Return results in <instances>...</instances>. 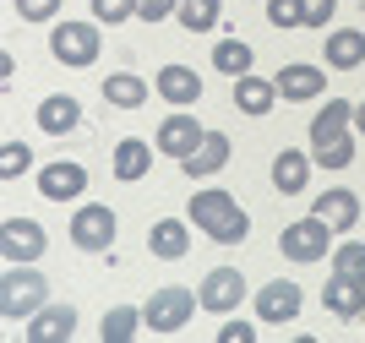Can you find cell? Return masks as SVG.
I'll return each mask as SVG.
<instances>
[{
  "mask_svg": "<svg viewBox=\"0 0 365 343\" xmlns=\"http://www.w3.org/2000/svg\"><path fill=\"white\" fill-rule=\"evenodd\" d=\"M191 224H202V235L218 240V245H240L251 235V218L229 191H197L191 196Z\"/></svg>",
  "mask_w": 365,
  "mask_h": 343,
  "instance_id": "6da1fadb",
  "label": "cell"
},
{
  "mask_svg": "<svg viewBox=\"0 0 365 343\" xmlns=\"http://www.w3.org/2000/svg\"><path fill=\"white\" fill-rule=\"evenodd\" d=\"M44 295H49V284L33 262H6V272H0V316H11V322L38 316L44 311Z\"/></svg>",
  "mask_w": 365,
  "mask_h": 343,
  "instance_id": "7a4b0ae2",
  "label": "cell"
},
{
  "mask_svg": "<svg viewBox=\"0 0 365 343\" xmlns=\"http://www.w3.org/2000/svg\"><path fill=\"white\" fill-rule=\"evenodd\" d=\"M197 300L191 289H158V295L142 305V322H148L153 332H180L185 322H191V311H197Z\"/></svg>",
  "mask_w": 365,
  "mask_h": 343,
  "instance_id": "3957f363",
  "label": "cell"
},
{
  "mask_svg": "<svg viewBox=\"0 0 365 343\" xmlns=\"http://www.w3.org/2000/svg\"><path fill=\"white\" fill-rule=\"evenodd\" d=\"M327 235H333V224H322L317 213H311V218H300V224H284L278 245H284L289 262H322V256H327Z\"/></svg>",
  "mask_w": 365,
  "mask_h": 343,
  "instance_id": "277c9868",
  "label": "cell"
},
{
  "mask_svg": "<svg viewBox=\"0 0 365 343\" xmlns=\"http://www.w3.org/2000/svg\"><path fill=\"white\" fill-rule=\"evenodd\" d=\"M49 49H55L61 66H93V60H98V28H88V22H61L55 39H49Z\"/></svg>",
  "mask_w": 365,
  "mask_h": 343,
  "instance_id": "5b68a950",
  "label": "cell"
},
{
  "mask_svg": "<svg viewBox=\"0 0 365 343\" xmlns=\"http://www.w3.org/2000/svg\"><path fill=\"white\" fill-rule=\"evenodd\" d=\"M44 245L49 240L33 218H6V224H0V256H6V262H38Z\"/></svg>",
  "mask_w": 365,
  "mask_h": 343,
  "instance_id": "8992f818",
  "label": "cell"
},
{
  "mask_svg": "<svg viewBox=\"0 0 365 343\" xmlns=\"http://www.w3.org/2000/svg\"><path fill=\"white\" fill-rule=\"evenodd\" d=\"M202 311H240V295H245V278H240V267H213L207 278H202Z\"/></svg>",
  "mask_w": 365,
  "mask_h": 343,
  "instance_id": "52a82bcc",
  "label": "cell"
},
{
  "mask_svg": "<svg viewBox=\"0 0 365 343\" xmlns=\"http://www.w3.org/2000/svg\"><path fill=\"white\" fill-rule=\"evenodd\" d=\"M71 240H76V251H109L115 245V213L109 208H82L76 213V224H71Z\"/></svg>",
  "mask_w": 365,
  "mask_h": 343,
  "instance_id": "ba28073f",
  "label": "cell"
},
{
  "mask_svg": "<svg viewBox=\"0 0 365 343\" xmlns=\"http://www.w3.org/2000/svg\"><path fill=\"white\" fill-rule=\"evenodd\" d=\"M300 284H284V278H273V284H262L257 295V316L262 322H273V327H284V322H294L300 316Z\"/></svg>",
  "mask_w": 365,
  "mask_h": 343,
  "instance_id": "9c48e42d",
  "label": "cell"
},
{
  "mask_svg": "<svg viewBox=\"0 0 365 343\" xmlns=\"http://www.w3.org/2000/svg\"><path fill=\"white\" fill-rule=\"evenodd\" d=\"M202 136L207 131L197 126V115H169L153 142H158V153H169V158H191V153L202 148Z\"/></svg>",
  "mask_w": 365,
  "mask_h": 343,
  "instance_id": "30bf717a",
  "label": "cell"
},
{
  "mask_svg": "<svg viewBox=\"0 0 365 343\" xmlns=\"http://www.w3.org/2000/svg\"><path fill=\"white\" fill-rule=\"evenodd\" d=\"M322 300H327V311H333V316L354 322V316H365V278H344V272H333L327 289H322Z\"/></svg>",
  "mask_w": 365,
  "mask_h": 343,
  "instance_id": "8fae6325",
  "label": "cell"
},
{
  "mask_svg": "<svg viewBox=\"0 0 365 343\" xmlns=\"http://www.w3.org/2000/svg\"><path fill=\"white\" fill-rule=\"evenodd\" d=\"M38 191H44L49 202H71V196L88 191V169L82 164H49L44 175H38Z\"/></svg>",
  "mask_w": 365,
  "mask_h": 343,
  "instance_id": "7c38bea8",
  "label": "cell"
},
{
  "mask_svg": "<svg viewBox=\"0 0 365 343\" xmlns=\"http://www.w3.org/2000/svg\"><path fill=\"white\" fill-rule=\"evenodd\" d=\"M180 164H185V180L218 175V169L229 164V136H224V131H207V136H202V148L191 153V158H180Z\"/></svg>",
  "mask_w": 365,
  "mask_h": 343,
  "instance_id": "4fadbf2b",
  "label": "cell"
},
{
  "mask_svg": "<svg viewBox=\"0 0 365 343\" xmlns=\"http://www.w3.org/2000/svg\"><path fill=\"white\" fill-rule=\"evenodd\" d=\"M317 218H322V224H333V235H338V229H354V224H360V196L344 191V185H338V191H322L317 196Z\"/></svg>",
  "mask_w": 365,
  "mask_h": 343,
  "instance_id": "5bb4252c",
  "label": "cell"
},
{
  "mask_svg": "<svg viewBox=\"0 0 365 343\" xmlns=\"http://www.w3.org/2000/svg\"><path fill=\"white\" fill-rule=\"evenodd\" d=\"M148 251L164 256V262H180V256L191 251V229H185L180 218H158V224L148 229Z\"/></svg>",
  "mask_w": 365,
  "mask_h": 343,
  "instance_id": "9a60e30c",
  "label": "cell"
},
{
  "mask_svg": "<svg viewBox=\"0 0 365 343\" xmlns=\"http://www.w3.org/2000/svg\"><path fill=\"white\" fill-rule=\"evenodd\" d=\"M153 88H158V98H169V104H197L202 98V76L191 71V66H164Z\"/></svg>",
  "mask_w": 365,
  "mask_h": 343,
  "instance_id": "2e32d148",
  "label": "cell"
},
{
  "mask_svg": "<svg viewBox=\"0 0 365 343\" xmlns=\"http://www.w3.org/2000/svg\"><path fill=\"white\" fill-rule=\"evenodd\" d=\"M76 120H82V104H76L71 93H55V98H44V104H38V131H49V136L76 131Z\"/></svg>",
  "mask_w": 365,
  "mask_h": 343,
  "instance_id": "e0dca14e",
  "label": "cell"
},
{
  "mask_svg": "<svg viewBox=\"0 0 365 343\" xmlns=\"http://www.w3.org/2000/svg\"><path fill=\"white\" fill-rule=\"evenodd\" d=\"M71 332H76V311L71 305H44V311L28 322L33 343H55V338H71Z\"/></svg>",
  "mask_w": 365,
  "mask_h": 343,
  "instance_id": "ac0fdd59",
  "label": "cell"
},
{
  "mask_svg": "<svg viewBox=\"0 0 365 343\" xmlns=\"http://www.w3.org/2000/svg\"><path fill=\"white\" fill-rule=\"evenodd\" d=\"M349 98H327V109H322L317 120H311V148H322V142H338V136H349Z\"/></svg>",
  "mask_w": 365,
  "mask_h": 343,
  "instance_id": "d6986e66",
  "label": "cell"
},
{
  "mask_svg": "<svg viewBox=\"0 0 365 343\" xmlns=\"http://www.w3.org/2000/svg\"><path fill=\"white\" fill-rule=\"evenodd\" d=\"M273 88L284 93V98H317V93L327 88V82H322V71H317V66H278Z\"/></svg>",
  "mask_w": 365,
  "mask_h": 343,
  "instance_id": "ffe728a7",
  "label": "cell"
},
{
  "mask_svg": "<svg viewBox=\"0 0 365 343\" xmlns=\"http://www.w3.org/2000/svg\"><path fill=\"white\" fill-rule=\"evenodd\" d=\"M148 169H153V148L142 136H125L115 148V180H148Z\"/></svg>",
  "mask_w": 365,
  "mask_h": 343,
  "instance_id": "44dd1931",
  "label": "cell"
},
{
  "mask_svg": "<svg viewBox=\"0 0 365 343\" xmlns=\"http://www.w3.org/2000/svg\"><path fill=\"white\" fill-rule=\"evenodd\" d=\"M278 98L273 82H262V76H235V109L240 115H267Z\"/></svg>",
  "mask_w": 365,
  "mask_h": 343,
  "instance_id": "7402d4cb",
  "label": "cell"
},
{
  "mask_svg": "<svg viewBox=\"0 0 365 343\" xmlns=\"http://www.w3.org/2000/svg\"><path fill=\"white\" fill-rule=\"evenodd\" d=\"M305 175H311V158H305V153H289V148H284V153L273 158V185H278L284 196L305 191Z\"/></svg>",
  "mask_w": 365,
  "mask_h": 343,
  "instance_id": "603a6c76",
  "label": "cell"
},
{
  "mask_svg": "<svg viewBox=\"0 0 365 343\" xmlns=\"http://www.w3.org/2000/svg\"><path fill=\"white\" fill-rule=\"evenodd\" d=\"M360 60H365V33L338 28L333 39H327V66H338V71H354Z\"/></svg>",
  "mask_w": 365,
  "mask_h": 343,
  "instance_id": "cb8c5ba5",
  "label": "cell"
},
{
  "mask_svg": "<svg viewBox=\"0 0 365 343\" xmlns=\"http://www.w3.org/2000/svg\"><path fill=\"white\" fill-rule=\"evenodd\" d=\"M104 98L115 109H137L142 98H148V82H142V76H131V71H120V76H109L104 82Z\"/></svg>",
  "mask_w": 365,
  "mask_h": 343,
  "instance_id": "d4e9b609",
  "label": "cell"
},
{
  "mask_svg": "<svg viewBox=\"0 0 365 343\" xmlns=\"http://www.w3.org/2000/svg\"><path fill=\"white\" fill-rule=\"evenodd\" d=\"M213 66L224 76H251V44H240V39H224V44L213 49Z\"/></svg>",
  "mask_w": 365,
  "mask_h": 343,
  "instance_id": "484cf974",
  "label": "cell"
},
{
  "mask_svg": "<svg viewBox=\"0 0 365 343\" xmlns=\"http://www.w3.org/2000/svg\"><path fill=\"white\" fill-rule=\"evenodd\" d=\"M175 16H180L191 33H213V28H218V0H180V6H175Z\"/></svg>",
  "mask_w": 365,
  "mask_h": 343,
  "instance_id": "4316f807",
  "label": "cell"
},
{
  "mask_svg": "<svg viewBox=\"0 0 365 343\" xmlns=\"http://www.w3.org/2000/svg\"><path fill=\"white\" fill-rule=\"evenodd\" d=\"M137 327H142V311H131V305H115V311H104V343L137 338Z\"/></svg>",
  "mask_w": 365,
  "mask_h": 343,
  "instance_id": "83f0119b",
  "label": "cell"
},
{
  "mask_svg": "<svg viewBox=\"0 0 365 343\" xmlns=\"http://www.w3.org/2000/svg\"><path fill=\"white\" fill-rule=\"evenodd\" d=\"M311 164H322V169H349L354 164V142H349V136L322 142V148H311Z\"/></svg>",
  "mask_w": 365,
  "mask_h": 343,
  "instance_id": "f1b7e54d",
  "label": "cell"
},
{
  "mask_svg": "<svg viewBox=\"0 0 365 343\" xmlns=\"http://www.w3.org/2000/svg\"><path fill=\"white\" fill-rule=\"evenodd\" d=\"M333 272H344V278H365V245L360 240H344L333 251Z\"/></svg>",
  "mask_w": 365,
  "mask_h": 343,
  "instance_id": "f546056e",
  "label": "cell"
},
{
  "mask_svg": "<svg viewBox=\"0 0 365 343\" xmlns=\"http://www.w3.org/2000/svg\"><path fill=\"white\" fill-rule=\"evenodd\" d=\"M33 169V153L22 148V142H6L0 148V180H16V175H28Z\"/></svg>",
  "mask_w": 365,
  "mask_h": 343,
  "instance_id": "4dcf8cb0",
  "label": "cell"
},
{
  "mask_svg": "<svg viewBox=\"0 0 365 343\" xmlns=\"http://www.w3.org/2000/svg\"><path fill=\"white\" fill-rule=\"evenodd\" d=\"M267 22H273V28H305L300 0H267Z\"/></svg>",
  "mask_w": 365,
  "mask_h": 343,
  "instance_id": "1f68e13d",
  "label": "cell"
},
{
  "mask_svg": "<svg viewBox=\"0 0 365 343\" xmlns=\"http://www.w3.org/2000/svg\"><path fill=\"white\" fill-rule=\"evenodd\" d=\"M93 11H98V22H125V16H137V0H93Z\"/></svg>",
  "mask_w": 365,
  "mask_h": 343,
  "instance_id": "d6a6232c",
  "label": "cell"
},
{
  "mask_svg": "<svg viewBox=\"0 0 365 343\" xmlns=\"http://www.w3.org/2000/svg\"><path fill=\"white\" fill-rule=\"evenodd\" d=\"M11 6H16L22 22H49V16L61 11V0H11Z\"/></svg>",
  "mask_w": 365,
  "mask_h": 343,
  "instance_id": "836d02e7",
  "label": "cell"
},
{
  "mask_svg": "<svg viewBox=\"0 0 365 343\" xmlns=\"http://www.w3.org/2000/svg\"><path fill=\"white\" fill-rule=\"evenodd\" d=\"M338 11V0H300V16L305 28H327V16Z\"/></svg>",
  "mask_w": 365,
  "mask_h": 343,
  "instance_id": "e575fe53",
  "label": "cell"
},
{
  "mask_svg": "<svg viewBox=\"0 0 365 343\" xmlns=\"http://www.w3.org/2000/svg\"><path fill=\"white\" fill-rule=\"evenodd\" d=\"M175 6H180V0H137V16H142V22H164Z\"/></svg>",
  "mask_w": 365,
  "mask_h": 343,
  "instance_id": "d590c367",
  "label": "cell"
},
{
  "mask_svg": "<svg viewBox=\"0 0 365 343\" xmlns=\"http://www.w3.org/2000/svg\"><path fill=\"white\" fill-rule=\"evenodd\" d=\"M218 338H224V343H251L257 332L245 327V322H224V332H218Z\"/></svg>",
  "mask_w": 365,
  "mask_h": 343,
  "instance_id": "8d00e7d4",
  "label": "cell"
},
{
  "mask_svg": "<svg viewBox=\"0 0 365 343\" xmlns=\"http://www.w3.org/2000/svg\"><path fill=\"white\" fill-rule=\"evenodd\" d=\"M354 126H360V136H365V104H360V109H354Z\"/></svg>",
  "mask_w": 365,
  "mask_h": 343,
  "instance_id": "74e56055",
  "label": "cell"
}]
</instances>
